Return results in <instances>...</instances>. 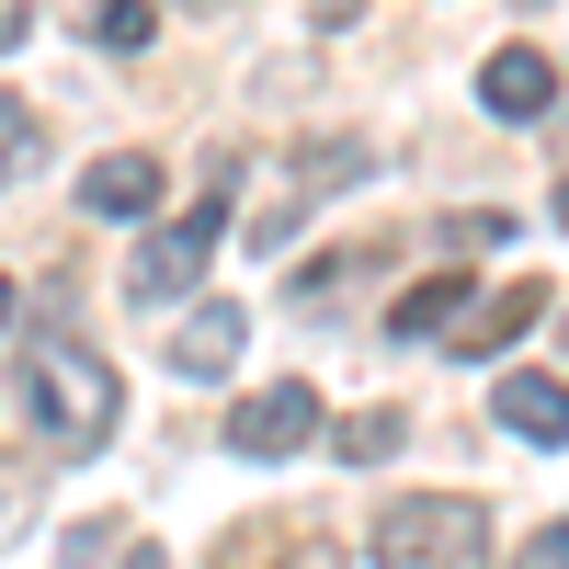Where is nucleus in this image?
Masks as SVG:
<instances>
[{"label":"nucleus","instance_id":"obj_1","mask_svg":"<svg viewBox=\"0 0 569 569\" xmlns=\"http://www.w3.org/2000/svg\"><path fill=\"white\" fill-rule=\"evenodd\" d=\"M114 365L80 342V330H46V342L23 353V421L46 456H103L114 445Z\"/></svg>","mask_w":569,"mask_h":569},{"label":"nucleus","instance_id":"obj_2","mask_svg":"<svg viewBox=\"0 0 569 569\" xmlns=\"http://www.w3.org/2000/svg\"><path fill=\"white\" fill-rule=\"evenodd\" d=\"M376 569H490V501L410 490L376 512Z\"/></svg>","mask_w":569,"mask_h":569},{"label":"nucleus","instance_id":"obj_3","mask_svg":"<svg viewBox=\"0 0 569 569\" xmlns=\"http://www.w3.org/2000/svg\"><path fill=\"white\" fill-rule=\"evenodd\" d=\"M217 182H228V160H217ZM217 240H228V194L194 206V217H160L149 240H137V262H126V297H137V308H182V297L206 284Z\"/></svg>","mask_w":569,"mask_h":569},{"label":"nucleus","instance_id":"obj_4","mask_svg":"<svg viewBox=\"0 0 569 569\" xmlns=\"http://www.w3.org/2000/svg\"><path fill=\"white\" fill-rule=\"evenodd\" d=\"M308 433H319V388H297V376H273V388H251L240 410H228V456H251V467L297 456Z\"/></svg>","mask_w":569,"mask_h":569},{"label":"nucleus","instance_id":"obj_5","mask_svg":"<svg viewBox=\"0 0 569 569\" xmlns=\"http://www.w3.org/2000/svg\"><path fill=\"white\" fill-rule=\"evenodd\" d=\"M160 194H171V171H160L149 149H114V160L80 171V217H114V228H149Z\"/></svg>","mask_w":569,"mask_h":569},{"label":"nucleus","instance_id":"obj_6","mask_svg":"<svg viewBox=\"0 0 569 569\" xmlns=\"http://www.w3.org/2000/svg\"><path fill=\"white\" fill-rule=\"evenodd\" d=\"M547 308H558L547 284H501V297H479V308L456 319V342H445V353H467V365H490V353H512V342H525V330H536Z\"/></svg>","mask_w":569,"mask_h":569},{"label":"nucleus","instance_id":"obj_7","mask_svg":"<svg viewBox=\"0 0 569 569\" xmlns=\"http://www.w3.org/2000/svg\"><path fill=\"white\" fill-rule=\"evenodd\" d=\"M479 103L512 114V126H536V114L558 103V69L536 58V46H501V58H479Z\"/></svg>","mask_w":569,"mask_h":569},{"label":"nucleus","instance_id":"obj_8","mask_svg":"<svg viewBox=\"0 0 569 569\" xmlns=\"http://www.w3.org/2000/svg\"><path fill=\"white\" fill-rule=\"evenodd\" d=\"M467 308H479V284H467V273H433V284H410V297L388 308V342H456Z\"/></svg>","mask_w":569,"mask_h":569},{"label":"nucleus","instance_id":"obj_9","mask_svg":"<svg viewBox=\"0 0 569 569\" xmlns=\"http://www.w3.org/2000/svg\"><path fill=\"white\" fill-rule=\"evenodd\" d=\"M240 342H251L240 308H194V319L171 330V365H182V376H228V365H240Z\"/></svg>","mask_w":569,"mask_h":569},{"label":"nucleus","instance_id":"obj_10","mask_svg":"<svg viewBox=\"0 0 569 569\" xmlns=\"http://www.w3.org/2000/svg\"><path fill=\"white\" fill-rule=\"evenodd\" d=\"M501 421L525 445H569V388L558 376H501Z\"/></svg>","mask_w":569,"mask_h":569},{"label":"nucleus","instance_id":"obj_11","mask_svg":"<svg viewBox=\"0 0 569 569\" xmlns=\"http://www.w3.org/2000/svg\"><path fill=\"white\" fill-rule=\"evenodd\" d=\"M330 445H342L353 467H376V456L399 445V410H353V421H342V433H330Z\"/></svg>","mask_w":569,"mask_h":569},{"label":"nucleus","instance_id":"obj_12","mask_svg":"<svg viewBox=\"0 0 569 569\" xmlns=\"http://www.w3.org/2000/svg\"><path fill=\"white\" fill-rule=\"evenodd\" d=\"M23 525H34V467H23V456H0V547H12Z\"/></svg>","mask_w":569,"mask_h":569},{"label":"nucleus","instance_id":"obj_13","mask_svg":"<svg viewBox=\"0 0 569 569\" xmlns=\"http://www.w3.org/2000/svg\"><path fill=\"white\" fill-rule=\"evenodd\" d=\"M91 34H103V46H149L160 12H149V0H103V23H91Z\"/></svg>","mask_w":569,"mask_h":569},{"label":"nucleus","instance_id":"obj_14","mask_svg":"<svg viewBox=\"0 0 569 569\" xmlns=\"http://www.w3.org/2000/svg\"><path fill=\"white\" fill-rule=\"evenodd\" d=\"M512 569H569V525H536L525 547H512Z\"/></svg>","mask_w":569,"mask_h":569},{"label":"nucleus","instance_id":"obj_15","mask_svg":"<svg viewBox=\"0 0 569 569\" xmlns=\"http://www.w3.org/2000/svg\"><path fill=\"white\" fill-rule=\"evenodd\" d=\"M501 228H512V217H445V251H490Z\"/></svg>","mask_w":569,"mask_h":569},{"label":"nucleus","instance_id":"obj_16","mask_svg":"<svg viewBox=\"0 0 569 569\" xmlns=\"http://www.w3.org/2000/svg\"><path fill=\"white\" fill-rule=\"evenodd\" d=\"M23 34H34V0H0V58H12Z\"/></svg>","mask_w":569,"mask_h":569},{"label":"nucleus","instance_id":"obj_17","mask_svg":"<svg viewBox=\"0 0 569 569\" xmlns=\"http://www.w3.org/2000/svg\"><path fill=\"white\" fill-rule=\"evenodd\" d=\"M126 569H171V558H160V547H137V558H126Z\"/></svg>","mask_w":569,"mask_h":569},{"label":"nucleus","instance_id":"obj_18","mask_svg":"<svg viewBox=\"0 0 569 569\" xmlns=\"http://www.w3.org/2000/svg\"><path fill=\"white\" fill-rule=\"evenodd\" d=\"M0 330H12V284H0Z\"/></svg>","mask_w":569,"mask_h":569},{"label":"nucleus","instance_id":"obj_19","mask_svg":"<svg viewBox=\"0 0 569 569\" xmlns=\"http://www.w3.org/2000/svg\"><path fill=\"white\" fill-rule=\"evenodd\" d=\"M558 228H569V182H558Z\"/></svg>","mask_w":569,"mask_h":569}]
</instances>
